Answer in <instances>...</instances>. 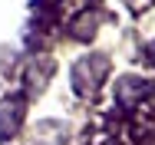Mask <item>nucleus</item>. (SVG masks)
Instances as JSON below:
<instances>
[{
    "mask_svg": "<svg viewBox=\"0 0 155 145\" xmlns=\"http://www.w3.org/2000/svg\"><path fill=\"white\" fill-rule=\"evenodd\" d=\"M106 56H86L76 63V89L79 92H96L102 83V73H106Z\"/></svg>",
    "mask_w": 155,
    "mask_h": 145,
    "instance_id": "f257e3e1",
    "label": "nucleus"
},
{
    "mask_svg": "<svg viewBox=\"0 0 155 145\" xmlns=\"http://www.w3.org/2000/svg\"><path fill=\"white\" fill-rule=\"evenodd\" d=\"M27 102L20 96H7L0 99V139H10L17 129H20V119H23Z\"/></svg>",
    "mask_w": 155,
    "mask_h": 145,
    "instance_id": "f03ea898",
    "label": "nucleus"
},
{
    "mask_svg": "<svg viewBox=\"0 0 155 145\" xmlns=\"http://www.w3.org/2000/svg\"><path fill=\"white\" fill-rule=\"evenodd\" d=\"M50 59L46 56H36V59H30V73H33V83H27V89L30 92H40V89L46 86V76H50Z\"/></svg>",
    "mask_w": 155,
    "mask_h": 145,
    "instance_id": "7ed1b4c3",
    "label": "nucleus"
},
{
    "mask_svg": "<svg viewBox=\"0 0 155 145\" xmlns=\"http://www.w3.org/2000/svg\"><path fill=\"white\" fill-rule=\"evenodd\" d=\"M40 3H46V0H40Z\"/></svg>",
    "mask_w": 155,
    "mask_h": 145,
    "instance_id": "0eeeda50",
    "label": "nucleus"
},
{
    "mask_svg": "<svg viewBox=\"0 0 155 145\" xmlns=\"http://www.w3.org/2000/svg\"><path fill=\"white\" fill-rule=\"evenodd\" d=\"M149 83H142V79H122V83H119V99H122V102H132V99H135V96H142V92H149Z\"/></svg>",
    "mask_w": 155,
    "mask_h": 145,
    "instance_id": "20e7f679",
    "label": "nucleus"
},
{
    "mask_svg": "<svg viewBox=\"0 0 155 145\" xmlns=\"http://www.w3.org/2000/svg\"><path fill=\"white\" fill-rule=\"evenodd\" d=\"M76 20H83V23H73V33L76 36H83V40H89L99 27V20H96V13H83V17H76Z\"/></svg>",
    "mask_w": 155,
    "mask_h": 145,
    "instance_id": "39448f33",
    "label": "nucleus"
},
{
    "mask_svg": "<svg viewBox=\"0 0 155 145\" xmlns=\"http://www.w3.org/2000/svg\"><path fill=\"white\" fill-rule=\"evenodd\" d=\"M152 63H155V43H152Z\"/></svg>",
    "mask_w": 155,
    "mask_h": 145,
    "instance_id": "423d86ee",
    "label": "nucleus"
}]
</instances>
